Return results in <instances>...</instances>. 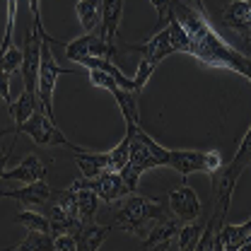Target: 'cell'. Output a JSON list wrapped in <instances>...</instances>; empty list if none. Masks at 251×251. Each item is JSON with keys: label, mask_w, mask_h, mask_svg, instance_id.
<instances>
[{"label": "cell", "mask_w": 251, "mask_h": 251, "mask_svg": "<svg viewBox=\"0 0 251 251\" xmlns=\"http://www.w3.org/2000/svg\"><path fill=\"white\" fill-rule=\"evenodd\" d=\"M251 162V126L247 130V135L242 138V145L237 150V155L229 159V164L220 167V172L213 174V215L208 218V222H213L215 227H222V222L229 213V203L234 196L237 181L242 176V172L249 167Z\"/></svg>", "instance_id": "3"}, {"label": "cell", "mask_w": 251, "mask_h": 251, "mask_svg": "<svg viewBox=\"0 0 251 251\" xmlns=\"http://www.w3.org/2000/svg\"><path fill=\"white\" fill-rule=\"evenodd\" d=\"M150 2L155 5V12H157V29H162V22H167L172 0H150Z\"/></svg>", "instance_id": "34"}, {"label": "cell", "mask_w": 251, "mask_h": 251, "mask_svg": "<svg viewBox=\"0 0 251 251\" xmlns=\"http://www.w3.org/2000/svg\"><path fill=\"white\" fill-rule=\"evenodd\" d=\"M169 210L179 222H196L201 218V198L191 186H179L169 193Z\"/></svg>", "instance_id": "12"}, {"label": "cell", "mask_w": 251, "mask_h": 251, "mask_svg": "<svg viewBox=\"0 0 251 251\" xmlns=\"http://www.w3.org/2000/svg\"><path fill=\"white\" fill-rule=\"evenodd\" d=\"M155 63H150V61H145V58H140V63H138V73H135V85H138V90H143L145 87V82L150 80V75L155 73Z\"/></svg>", "instance_id": "32"}, {"label": "cell", "mask_w": 251, "mask_h": 251, "mask_svg": "<svg viewBox=\"0 0 251 251\" xmlns=\"http://www.w3.org/2000/svg\"><path fill=\"white\" fill-rule=\"evenodd\" d=\"M58 191L44 184V181H36V184H25L22 188H5L0 191V198H10V201H17L22 205H51L56 201Z\"/></svg>", "instance_id": "11"}, {"label": "cell", "mask_w": 251, "mask_h": 251, "mask_svg": "<svg viewBox=\"0 0 251 251\" xmlns=\"http://www.w3.org/2000/svg\"><path fill=\"white\" fill-rule=\"evenodd\" d=\"M22 61H25V53H22V49H15V46H10L5 53H0V70H5V73H15V70H22Z\"/></svg>", "instance_id": "29"}, {"label": "cell", "mask_w": 251, "mask_h": 251, "mask_svg": "<svg viewBox=\"0 0 251 251\" xmlns=\"http://www.w3.org/2000/svg\"><path fill=\"white\" fill-rule=\"evenodd\" d=\"M29 2V10H31V31H36L39 36H44L46 41H53L46 29H44V22H41V0H27Z\"/></svg>", "instance_id": "31"}, {"label": "cell", "mask_w": 251, "mask_h": 251, "mask_svg": "<svg viewBox=\"0 0 251 251\" xmlns=\"http://www.w3.org/2000/svg\"><path fill=\"white\" fill-rule=\"evenodd\" d=\"M188 46H191V41H188V34L184 31V27L172 15H167V27L157 31L150 41H145V44H130L126 49L140 53L145 61L159 65L172 53H188Z\"/></svg>", "instance_id": "5"}, {"label": "cell", "mask_w": 251, "mask_h": 251, "mask_svg": "<svg viewBox=\"0 0 251 251\" xmlns=\"http://www.w3.org/2000/svg\"><path fill=\"white\" fill-rule=\"evenodd\" d=\"M10 130L15 133V138H17L20 133L29 135L31 140H34L36 145H41V148H51V145H56V148H68V150H73V152H80V148L73 145L44 111H34L22 126H7V128H2V130H0V138L7 135Z\"/></svg>", "instance_id": "6"}, {"label": "cell", "mask_w": 251, "mask_h": 251, "mask_svg": "<svg viewBox=\"0 0 251 251\" xmlns=\"http://www.w3.org/2000/svg\"><path fill=\"white\" fill-rule=\"evenodd\" d=\"M109 92L114 94V99H116V104H119V109H121V114H124V119H126V126H140L138 97H135V92H128L124 87H119V85L109 87Z\"/></svg>", "instance_id": "20"}, {"label": "cell", "mask_w": 251, "mask_h": 251, "mask_svg": "<svg viewBox=\"0 0 251 251\" xmlns=\"http://www.w3.org/2000/svg\"><path fill=\"white\" fill-rule=\"evenodd\" d=\"M53 244H56V251H77V237L70 232H63L53 237Z\"/></svg>", "instance_id": "33"}, {"label": "cell", "mask_w": 251, "mask_h": 251, "mask_svg": "<svg viewBox=\"0 0 251 251\" xmlns=\"http://www.w3.org/2000/svg\"><path fill=\"white\" fill-rule=\"evenodd\" d=\"M75 164L80 167V174L82 179L92 181V179H99L104 172H111V157L109 152H75Z\"/></svg>", "instance_id": "16"}, {"label": "cell", "mask_w": 251, "mask_h": 251, "mask_svg": "<svg viewBox=\"0 0 251 251\" xmlns=\"http://www.w3.org/2000/svg\"><path fill=\"white\" fill-rule=\"evenodd\" d=\"M179 220L176 218H169L164 220V222H157L155 227L150 229V234L145 237V251H152L157 247H162V244H169L176 234H179Z\"/></svg>", "instance_id": "19"}, {"label": "cell", "mask_w": 251, "mask_h": 251, "mask_svg": "<svg viewBox=\"0 0 251 251\" xmlns=\"http://www.w3.org/2000/svg\"><path fill=\"white\" fill-rule=\"evenodd\" d=\"M0 99L7 106L12 104V99H10V73H5V70H0Z\"/></svg>", "instance_id": "35"}, {"label": "cell", "mask_w": 251, "mask_h": 251, "mask_svg": "<svg viewBox=\"0 0 251 251\" xmlns=\"http://www.w3.org/2000/svg\"><path fill=\"white\" fill-rule=\"evenodd\" d=\"M174 172H179L184 176V184H186L188 174H215L222 167V157L218 150H208V152H198V150H169V164Z\"/></svg>", "instance_id": "8"}, {"label": "cell", "mask_w": 251, "mask_h": 251, "mask_svg": "<svg viewBox=\"0 0 251 251\" xmlns=\"http://www.w3.org/2000/svg\"><path fill=\"white\" fill-rule=\"evenodd\" d=\"M128 155H130V143H128V138L124 135V140H121L114 150H109V157H111V172H121L126 164H128Z\"/></svg>", "instance_id": "30"}, {"label": "cell", "mask_w": 251, "mask_h": 251, "mask_svg": "<svg viewBox=\"0 0 251 251\" xmlns=\"http://www.w3.org/2000/svg\"><path fill=\"white\" fill-rule=\"evenodd\" d=\"M111 232V227L104 225H82V229L75 234L77 237V251H99V247L106 242V234Z\"/></svg>", "instance_id": "18"}, {"label": "cell", "mask_w": 251, "mask_h": 251, "mask_svg": "<svg viewBox=\"0 0 251 251\" xmlns=\"http://www.w3.org/2000/svg\"><path fill=\"white\" fill-rule=\"evenodd\" d=\"M167 247H169V244H162V247H157L155 251H167Z\"/></svg>", "instance_id": "37"}, {"label": "cell", "mask_w": 251, "mask_h": 251, "mask_svg": "<svg viewBox=\"0 0 251 251\" xmlns=\"http://www.w3.org/2000/svg\"><path fill=\"white\" fill-rule=\"evenodd\" d=\"M114 53H116V46L104 41L99 36V31L82 34L75 41L65 44V56H68V61L73 63H80L82 58H111Z\"/></svg>", "instance_id": "9"}, {"label": "cell", "mask_w": 251, "mask_h": 251, "mask_svg": "<svg viewBox=\"0 0 251 251\" xmlns=\"http://www.w3.org/2000/svg\"><path fill=\"white\" fill-rule=\"evenodd\" d=\"M124 17V0H101V25H99V36L109 44L116 46V34Z\"/></svg>", "instance_id": "15"}, {"label": "cell", "mask_w": 251, "mask_h": 251, "mask_svg": "<svg viewBox=\"0 0 251 251\" xmlns=\"http://www.w3.org/2000/svg\"><path fill=\"white\" fill-rule=\"evenodd\" d=\"M10 119H12V126H22L27 119H29L34 111H39L41 109V104H39V99L36 97H31L29 92H22L10 106Z\"/></svg>", "instance_id": "21"}, {"label": "cell", "mask_w": 251, "mask_h": 251, "mask_svg": "<svg viewBox=\"0 0 251 251\" xmlns=\"http://www.w3.org/2000/svg\"><path fill=\"white\" fill-rule=\"evenodd\" d=\"M17 5L20 0H7V20H5V34L0 41V53H5L12 46V31H15V22H17Z\"/></svg>", "instance_id": "28"}, {"label": "cell", "mask_w": 251, "mask_h": 251, "mask_svg": "<svg viewBox=\"0 0 251 251\" xmlns=\"http://www.w3.org/2000/svg\"><path fill=\"white\" fill-rule=\"evenodd\" d=\"M75 12H77L80 27L85 29V34H90L94 31L99 17H101V0H77Z\"/></svg>", "instance_id": "23"}, {"label": "cell", "mask_w": 251, "mask_h": 251, "mask_svg": "<svg viewBox=\"0 0 251 251\" xmlns=\"http://www.w3.org/2000/svg\"><path fill=\"white\" fill-rule=\"evenodd\" d=\"M126 138L130 143V155H128V164L119 174L124 176L126 186L130 188V193H135L138 186H140V176L148 169L169 164V150L162 148L155 138L148 135L140 126H126Z\"/></svg>", "instance_id": "2"}, {"label": "cell", "mask_w": 251, "mask_h": 251, "mask_svg": "<svg viewBox=\"0 0 251 251\" xmlns=\"http://www.w3.org/2000/svg\"><path fill=\"white\" fill-rule=\"evenodd\" d=\"M249 164H251V162H249Z\"/></svg>", "instance_id": "38"}, {"label": "cell", "mask_w": 251, "mask_h": 251, "mask_svg": "<svg viewBox=\"0 0 251 251\" xmlns=\"http://www.w3.org/2000/svg\"><path fill=\"white\" fill-rule=\"evenodd\" d=\"M203 222H191L179 227V234H176V242H179V251H196L198 242H201V234H203Z\"/></svg>", "instance_id": "25"}, {"label": "cell", "mask_w": 251, "mask_h": 251, "mask_svg": "<svg viewBox=\"0 0 251 251\" xmlns=\"http://www.w3.org/2000/svg\"><path fill=\"white\" fill-rule=\"evenodd\" d=\"M46 176V167L41 164V159L36 155H27L15 169H5L2 172V181H22V184H36L44 181Z\"/></svg>", "instance_id": "14"}, {"label": "cell", "mask_w": 251, "mask_h": 251, "mask_svg": "<svg viewBox=\"0 0 251 251\" xmlns=\"http://www.w3.org/2000/svg\"><path fill=\"white\" fill-rule=\"evenodd\" d=\"M65 73H77L75 68H61L56 58H53V51L49 49V41L41 46V63H39V104H41V111L56 124V116H53V90H56V80L65 75Z\"/></svg>", "instance_id": "7"}, {"label": "cell", "mask_w": 251, "mask_h": 251, "mask_svg": "<svg viewBox=\"0 0 251 251\" xmlns=\"http://www.w3.org/2000/svg\"><path fill=\"white\" fill-rule=\"evenodd\" d=\"M12 251H56L53 234H46V232H29Z\"/></svg>", "instance_id": "24"}, {"label": "cell", "mask_w": 251, "mask_h": 251, "mask_svg": "<svg viewBox=\"0 0 251 251\" xmlns=\"http://www.w3.org/2000/svg\"><path fill=\"white\" fill-rule=\"evenodd\" d=\"M222 25L251 44V0H234L222 10Z\"/></svg>", "instance_id": "13"}, {"label": "cell", "mask_w": 251, "mask_h": 251, "mask_svg": "<svg viewBox=\"0 0 251 251\" xmlns=\"http://www.w3.org/2000/svg\"><path fill=\"white\" fill-rule=\"evenodd\" d=\"M196 251H225V247H222V242H220V237H218V227L213 222H205Z\"/></svg>", "instance_id": "27"}, {"label": "cell", "mask_w": 251, "mask_h": 251, "mask_svg": "<svg viewBox=\"0 0 251 251\" xmlns=\"http://www.w3.org/2000/svg\"><path fill=\"white\" fill-rule=\"evenodd\" d=\"M15 145H17V138H12L10 145L0 150V176H2V172H5V164L10 162V157H12V152H15Z\"/></svg>", "instance_id": "36"}, {"label": "cell", "mask_w": 251, "mask_h": 251, "mask_svg": "<svg viewBox=\"0 0 251 251\" xmlns=\"http://www.w3.org/2000/svg\"><path fill=\"white\" fill-rule=\"evenodd\" d=\"M17 222H22L29 232H46V234H51V222H49L46 215H41V213L22 210V213H17Z\"/></svg>", "instance_id": "26"}, {"label": "cell", "mask_w": 251, "mask_h": 251, "mask_svg": "<svg viewBox=\"0 0 251 251\" xmlns=\"http://www.w3.org/2000/svg\"><path fill=\"white\" fill-rule=\"evenodd\" d=\"M218 237L225 251H239L251 237V220H247L244 225H222L218 229Z\"/></svg>", "instance_id": "17"}, {"label": "cell", "mask_w": 251, "mask_h": 251, "mask_svg": "<svg viewBox=\"0 0 251 251\" xmlns=\"http://www.w3.org/2000/svg\"><path fill=\"white\" fill-rule=\"evenodd\" d=\"M70 188H92L99 196V201H104V203H116V201H124L130 196V188L126 186L124 176L119 172H104L99 179H92V181L80 176Z\"/></svg>", "instance_id": "10"}, {"label": "cell", "mask_w": 251, "mask_h": 251, "mask_svg": "<svg viewBox=\"0 0 251 251\" xmlns=\"http://www.w3.org/2000/svg\"><path fill=\"white\" fill-rule=\"evenodd\" d=\"M203 10H205L203 0H172V5H169V15L188 34V41H191L188 53L205 65L227 68L251 82V58H247L242 51L232 49L213 29V25L208 22Z\"/></svg>", "instance_id": "1"}, {"label": "cell", "mask_w": 251, "mask_h": 251, "mask_svg": "<svg viewBox=\"0 0 251 251\" xmlns=\"http://www.w3.org/2000/svg\"><path fill=\"white\" fill-rule=\"evenodd\" d=\"M169 220V210L164 203H159L155 198H145V196H138V193H130L128 198H124V205L121 210L116 213L111 229H124L130 232L140 239H145L150 234V222H164Z\"/></svg>", "instance_id": "4"}, {"label": "cell", "mask_w": 251, "mask_h": 251, "mask_svg": "<svg viewBox=\"0 0 251 251\" xmlns=\"http://www.w3.org/2000/svg\"><path fill=\"white\" fill-rule=\"evenodd\" d=\"M75 191V203H77V215L85 225L94 222L97 208H99V196L92 188H73Z\"/></svg>", "instance_id": "22"}]
</instances>
